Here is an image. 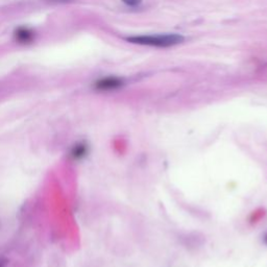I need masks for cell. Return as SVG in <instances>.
I'll return each instance as SVG.
<instances>
[{
    "mask_svg": "<svg viewBox=\"0 0 267 267\" xmlns=\"http://www.w3.org/2000/svg\"><path fill=\"white\" fill-rule=\"evenodd\" d=\"M126 40L134 44L148 45L156 47H170L178 45L184 41V37L178 34H162L149 36H135L126 38Z\"/></svg>",
    "mask_w": 267,
    "mask_h": 267,
    "instance_id": "1",
    "label": "cell"
},
{
    "mask_svg": "<svg viewBox=\"0 0 267 267\" xmlns=\"http://www.w3.org/2000/svg\"><path fill=\"white\" fill-rule=\"evenodd\" d=\"M122 1L124 3H126L127 5H131V6H137L140 4L142 2V0H122Z\"/></svg>",
    "mask_w": 267,
    "mask_h": 267,
    "instance_id": "5",
    "label": "cell"
},
{
    "mask_svg": "<svg viewBox=\"0 0 267 267\" xmlns=\"http://www.w3.org/2000/svg\"><path fill=\"white\" fill-rule=\"evenodd\" d=\"M266 241H267V236H266Z\"/></svg>",
    "mask_w": 267,
    "mask_h": 267,
    "instance_id": "7",
    "label": "cell"
},
{
    "mask_svg": "<svg viewBox=\"0 0 267 267\" xmlns=\"http://www.w3.org/2000/svg\"><path fill=\"white\" fill-rule=\"evenodd\" d=\"M33 33L27 28H19L16 31V38L21 43H28L31 40H33Z\"/></svg>",
    "mask_w": 267,
    "mask_h": 267,
    "instance_id": "4",
    "label": "cell"
},
{
    "mask_svg": "<svg viewBox=\"0 0 267 267\" xmlns=\"http://www.w3.org/2000/svg\"><path fill=\"white\" fill-rule=\"evenodd\" d=\"M88 152H89L88 145L85 142H79L72 146V148L70 149L69 156L71 159L78 161V160H82L86 157L88 155Z\"/></svg>",
    "mask_w": 267,
    "mask_h": 267,
    "instance_id": "3",
    "label": "cell"
},
{
    "mask_svg": "<svg viewBox=\"0 0 267 267\" xmlns=\"http://www.w3.org/2000/svg\"><path fill=\"white\" fill-rule=\"evenodd\" d=\"M56 1H69V0H56Z\"/></svg>",
    "mask_w": 267,
    "mask_h": 267,
    "instance_id": "6",
    "label": "cell"
},
{
    "mask_svg": "<svg viewBox=\"0 0 267 267\" xmlns=\"http://www.w3.org/2000/svg\"><path fill=\"white\" fill-rule=\"evenodd\" d=\"M122 86V81L117 78H106L96 83L95 88L101 91L115 90Z\"/></svg>",
    "mask_w": 267,
    "mask_h": 267,
    "instance_id": "2",
    "label": "cell"
}]
</instances>
